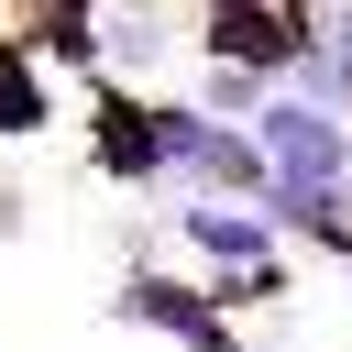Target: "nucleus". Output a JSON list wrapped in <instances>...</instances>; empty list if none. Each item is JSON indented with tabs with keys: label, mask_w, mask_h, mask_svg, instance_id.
<instances>
[{
	"label": "nucleus",
	"mask_w": 352,
	"mask_h": 352,
	"mask_svg": "<svg viewBox=\"0 0 352 352\" xmlns=\"http://www.w3.org/2000/svg\"><path fill=\"white\" fill-rule=\"evenodd\" d=\"M187 99H198V110H220V121H253V110L275 99V77H264V66H231V55H209Z\"/></svg>",
	"instance_id": "0eeeda50"
},
{
	"label": "nucleus",
	"mask_w": 352,
	"mask_h": 352,
	"mask_svg": "<svg viewBox=\"0 0 352 352\" xmlns=\"http://www.w3.org/2000/svg\"><path fill=\"white\" fill-rule=\"evenodd\" d=\"M55 55L44 44H0V143H44L55 132Z\"/></svg>",
	"instance_id": "423d86ee"
},
{
	"label": "nucleus",
	"mask_w": 352,
	"mask_h": 352,
	"mask_svg": "<svg viewBox=\"0 0 352 352\" xmlns=\"http://www.w3.org/2000/svg\"><path fill=\"white\" fill-rule=\"evenodd\" d=\"M253 143H264V209H275V231H286L308 198H352V121H341L330 99L275 88V99L253 110Z\"/></svg>",
	"instance_id": "f257e3e1"
},
{
	"label": "nucleus",
	"mask_w": 352,
	"mask_h": 352,
	"mask_svg": "<svg viewBox=\"0 0 352 352\" xmlns=\"http://www.w3.org/2000/svg\"><path fill=\"white\" fill-rule=\"evenodd\" d=\"M110 319H121V330H154V341H176V352H242L231 308H220L198 275H165V264H132V275L110 286Z\"/></svg>",
	"instance_id": "7ed1b4c3"
},
{
	"label": "nucleus",
	"mask_w": 352,
	"mask_h": 352,
	"mask_svg": "<svg viewBox=\"0 0 352 352\" xmlns=\"http://www.w3.org/2000/svg\"><path fill=\"white\" fill-rule=\"evenodd\" d=\"M176 242L198 253V286H209L220 308L286 286V231H275L264 198H209V187H187V198H176Z\"/></svg>",
	"instance_id": "f03ea898"
},
{
	"label": "nucleus",
	"mask_w": 352,
	"mask_h": 352,
	"mask_svg": "<svg viewBox=\"0 0 352 352\" xmlns=\"http://www.w3.org/2000/svg\"><path fill=\"white\" fill-rule=\"evenodd\" d=\"M88 165L110 187H165V132H154V88L99 77L88 88Z\"/></svg>",
	"instance_id": "20e7f679"
},
{
	"label": "nucleus",
	"mask_w": 352,
	"mask_h": 352,
	"mask_svg": "<svg viewBox=\"0 0 352 352\" xmlns=\"http://www.w3.org/2000/svg\"><path fill=\"white\" fill-rule=\"evenodd\" d=\"M198 11H209V55L264 66L275 88H286V66H297L308 33H319V0H198Z\"/></svg>",
	"instance_id": "39448f33"
}]
</instances>
